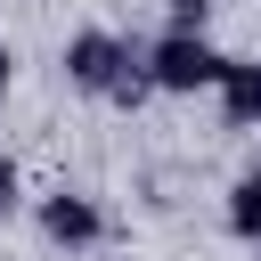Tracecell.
<instances>
[{
    "label": "cell",
    "mask_w": 261,
    "mask_h": 261,
    "mask_svg": "<svg viewBox=\"0 0 261 261\" xmlns=\"http://www.w3.org/2000/svg\"><path fill=\"white\" fill-rule=\"evenodd\" d=\"M16 204H24V171L16 155H0V220H16Z\"/></svg>",
    "instance_id": "cell-6"
},
{
    "label": "cell",
    "mask_w": 261,
    "mask_h": 261,
    "mask_svg": "<svg viewBox=\"0 0 261 261\" xmlns=\"http://www.w3.org/2000/svg\"><path fill=\"white\" fill-rule=\"evenodd\" d=\"M8 82H16V49L0 41V98H8Z\"/></svg>",
    "instance_id": "cell-8"
},
{
    "label": "cell",
    "mask_w": 261,
    "mask_h": 261,
    "mask_svg": "<svg viewBox=\"0 0 261 261\" xmlns=\"http://www.w3.org/2000/svg\"><path fill=\"white\" fill-rule=\"evenodd\" d=\"M204 16H212V0H171V24L179 33H204Z\"/></svg>",
    "instance_id": "cell-7"
},
{
    "label": "cell",
    "mask_w": 261,
    "mask_h": 261,
    "mask_svg": "<svg viewBox=\"0 0 261 261\" xmlns=\"http://www.w3.org/2000/svg\"><path fill=\"white\" fill-rule=\"evenodd\" d=\"M220 122L228 130H261V57H228V73H220Z\"/></svg>",
    "instance_id": "cell-4"
},
{
    "label": "cell",
    "mask_w": 261,
    "mask_h": 261,
    "mask_svg": "<svg viewBox=\"0 0 261 261\" xmlns=\"http://www.w3.org/2000/svg\"><path fill=\"white\" fill-rule=\"evenodd\" d=\"M228 237L261 253V163H253V171H237V188H228Z\"/></svg>",
    "instance_id": "cell-5"
},
{
    "label": "cell",
    "mask_w": 261,
    "mask_h": 261,
    "mask_svg": "<svg viewBox=\"0 0 261 261\" xmlns=\"http://www.w3.org/2000/svg\"><path fill=\"white\" fill-rule=\"evenodd\" d=\"M33 220H41V237H49L57 253H98V245H106V212H98V196H82V188H49V196L33 204Z\"/></svg>",
    "instance_id": "cell-3"
},
{
    "label": "cell",
    "mask_w": 261,
    "mask_h": 261,
    "mask_svg": "<svg viewBox=\"0 0 261 261\" xmlns=\"http://www.w3.org/2000/svg\"><path fill=\"white\" fill-rule=\"evenodd\" d=\"M220 73H228V49H212L204 33L163 24V33L147 41V82H155V98H204V90H220Z\"/></svg>",
    "instance_id": "cell-2"
},
{
    "label": "cell",
    "mask_w": 261,
    "mask_h": 261,
    "mask_svg": "<svg viewBox=\"0 0 261 261\" xmlns=\"http://www.w3.org/2000/svg\"><path fill=\"white\" fill-rule=\"evenodd\" d=\"M65 90H82V98H114L139 65H147V41H130V33H114V24H82V33H65Z\"/></svg>",
    "instance_id": "cell-1"
}]
</instances>
